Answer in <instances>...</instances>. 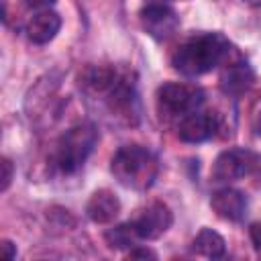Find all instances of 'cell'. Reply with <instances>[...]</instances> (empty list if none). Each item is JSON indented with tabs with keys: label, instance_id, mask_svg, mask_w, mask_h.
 Returning <instances> with one entry per match:
<instances>
[{
	"label": "cell",
	"instance_id": "1",
	"mask_svg": "<svg viewBox=\"0 0 261 261\" xmlns=\"http://www.w3.org/2000/svg\"><path fill=\"white\" fill-rule=\"evenodd\" d=\"M232 45L220 33H200L188 37L171 53V65L175 71L196 77L212 71L228 59Z\"/></svg>",
	"mask_w": 261,
	"mask_h": 261
},
{
	"label": "cell",
	"instance_id": "3",
	"mask_svg": "<svg viewBox=\"0 0 261 261\" xmlns=\"http://www.w3.org/2000/svg\"><path fill=\"white\" fill-rule=\"evenodd\" d=\"M96 143H98V130L92 122H80L67 128L55 143L53 165L65 175L75 173L86 163Z\"/></svg>",
	"mask_w": 261,
	"mask_h": 261
},
{
	"label": "cell",
	"instance_id": "5",
	"mask_svg": "<svg viewBox=\"0 0 261 261\" xmlns=\"http://www.w3.org/2000/svg\"><path fill=\"white\" fill-rule=\"evenodd\" d=\"M259 165V155L245 147L224 149L212 163L210 175L214 181H237L251 175Z\"/></svg>",
	"mask_w": 261,
	"mask_h": 261
},
{
	"label": "cell",
	"instance_id": "6",
	"mask_svg": "<svg viewBox=\"0 0 261 261\" xmlns=\"http://www.w3.org/2000/svg\"><path fill=\"white\" fill-rule=\"evenodd\" d=\"M171 224H173V212L161 200L149 202L130 220V226L141 241H155L163 237L171 228Z\"/></svg>",
	"mask_w": 261,
	"mask_h": 261
},
{
	"label": "cell",
	"instance_id": "2",
	"mask_svg": "<svg viewBox=\"0 0 261 261\" xmlns=\"http://www.w3.org/2000/svg\"><path fill=\"white\" fill-rule=\"evenodd\" d=\"M110 171L120 186L145 192L155 184L159 161L155 153L143 145H124L112 155Z\"/></svg>",
	"mask_w": 261,
	"mask_h": 261
},
{
	"label": "cell",
	"instance_id": "16",
	"mask_svg": "<svg viewBox=\"0 0 261 261\" xmlns=\"http://www.w3.org/2000/svg\"><path fill=\"white\" fill-rule=\"evenodd\" d=\"M249 237H251V243H253L255 251L261 253V220L251 224V228H249Z\"/></svg>",
	"mask_w": 261,
	"mask_h": 261
},
{
	"label": "cell",
	"instance_id": "4",
	"mask_svg": "<svg viewBox=\"0 0 261 261\" xmlns=\"http://www.w3.org/2000/svg\"><path fill=\"white\" fill-rule=\"evenodd\" d=\"M204 102V90L196 84L167 82L157 88V110L161 118L181 120L184 116L198 110Z\"/></svg>",
	"mask_w": 261,
	"mask_h": 261
},
{
	"label": "cell",
	"instance_id": "20",
	"mask_svg": "<svg viewBox=\"0 0 261 261\" xmlns=\"http://www.w3.org/2000/svg\"><path fill=\"white\" fill-rule=\"evenodd\" d=\"M253 128H255V133L261 137V110H259V114L255 116V122H253Z\"/></svg>",
	"mask_w": 261,
	"mask_h": 261
},
{
	"label": "cell",
	"instance_id": "8",
	"mask_svg": "<svg viewBox=\"0 0 261 261\" xmlns=\"http://www.w3.org/2000/svg\"><path fill=\"white\" fill-rule=\"evenodd\" d=\"M220 128V120L214 112H204V110H194L192 114L184 116L177 122V137L184 143H204L216 135Z\"/></svg>",
	"mask_w": 261,
	"mask_h": 261
},
{
	"label": "cell",
	"instance_id": "14",
	"mask_svg": "<svg viewBox=\"0 0 261 261\" xmlns=\"http://www.w3.org/2000/svg\"><path fill=\"white\" fill-rule=\"evenodd\" d=\"M135 241H139V237L135 234L130 222L126 224H118L114 228H110L106 232V243L112 247V249H126L130 245H135Z\"/></svg>",
	"mask_w": 261,
	"mask_h": 261
},
{
	"label": "cell",
	"instance_id": "19",
	"mask_svg": "<svg viewBox=\"0 0 261 261\" xmlns=\"http://www.w3.org/2000/svg\"><path fill=\"white\" fill-rule=\"evenodd\" d=\"M57 0H27V6L29 8H37V10H47L55 4Z\"/></svg>",
	"mask_w": 261,
	"mask_h": 261
},
{
	"label": "cell",
	"instance_id": "11",
	"mask_svg": "<svg viewBox=\"0 0 261 261\" xmlns=\"http://www.w3.org/2000/svg\"><path fill=\"white\" fill-rule=\"evenodd\" d=\"M59 29H61V16L55 10L47 8V10H39L37 14L31 16V20L27 22L24 33H27V37H29L31 43H35V45H47L49 41L55 39V35L59 33Z\"/></svg>",
	"mask_w": 261,
	"mask_h": 261
},
{
	"label": "cell",
	"instance_id": "9",
	"mask_svg": "<svg viewBox=\"0 0 261 261\" xmlns=\"http://www.w3.org/2000/svg\"><path fill=\"white\" fill-rule=\"evenodd\" d=\"M210 208L218 218L228 222H239L247 214V196L234 188H222L212 194Z\"/></svg>",
	"mask_w": 261,
	"mask_h": 261
},
{
	"label": "cell",
	"instance_id": "18",
	"mask_svg": "<svg viewBox=\"0 0 261 261\" xmlns=\"http://www.w3.org/2000/svg\"><path fill=\"white\" fill-rule=\"evenodd\" d=\"M2 251H4V259L6 261H12L16 257V245L12 241H8V239L2 241Z\"/></svg>",
	"mask_w": 261,
	"mask_h": 261
},
{
	"label": "cell",
	"instance_id": "15",
	"mask_svg": "<svg viewBox=\"0 0 261 261\" xmlns=\"http://www.w3.org/2000/svg\"><path fill=\"white\" fill-rule=\"evenodd\" d=\"M10 181H12V161L8 157H2V188L0 190L6 192Z\"/></svg>",
	"mask_w": 261,
	"mask_h": 261
},
{
	"label": "cell",
	"instance_id": "7",
	"mask_svg": "<svg viewBox=\"0 0 261 261\" xmlns=\"http://www.w3.org/2000/svg\"><path fill=\"white\" fill-rule=\"evenodd\" d=\"M139 20L143 31L155 41H165L175 35L179 29L177 12L167 4H147L139 12Z\"/></svg>",
	"mask_w": 261,
	"mask_h": 261
},
{
	"label": "cell",
	"instance_id": "13",
	"mask_svg": "<svg viewBox=\"0 0 261 261\" xmlns=\"http://www.w3.org/2000/svg\"><path fill=\"white\" fill-rule=\"evenodd\" d=\"M192 251L196 255H202V257H208V259H218V257L224 255L226 243H224V239L216 230L202 228L194 237V241H192Z\"/></svg>",
	"mask_w": 261,
	"mask_h": 261
},
{
	"label": "cell",
	"instance_id": "17",
	"mask_svg": "<svg viewBox=\"0 0 261 261\" xmlns=\"http://www.w3.org/2000/svg\"><path fill=\"white\" fill-rule=\"evenodd\" d=\"M157 255L153 251H149L147 247H137L128 253V259H155Z\"/></svg>",
	"mask_w": 261,
	"mask_h": 261
},
{
	"label": "cell",
	"instance_id": "12",
	"mask_svg": "<svg viewBox=\"0 0 261 261\" xmlns=\"http://www.w3.org/2000/svg\"><path fill=\"white\" fill-rule=\"evenodd\" d=\"M253 80H255L253 69L243 59H237V61L226 63V67H224V71L220 75V88L226 94L237 96V94L249 90L251 84H253Z\"/></svg>",
	"mask_w": 261,
	"mask_h": 261
},
{
	"label": "cell",
	"instance_id": "10",
	"mask_svg": "<svg viewBox=\"0 0 261 261\" xmlns=\"http://www.w3.org/2000/svg\"><path fill=\"white\" fill-rule=\"evenodd\" d=\"M120 208L122 206H120L118 196L112 190L102 188L90 196L86 204V214L94 224H110L120 214Z\"/></svg>",
	"mask_w": 261,
	"mask_h": 261
},
{
	"label": "cell",
	"instance_id": "21",
	"mask_svg": "<svg viewBox=\"0 0 261 261\" xmlns=\"http://www.w3.org/2000/svg\"><path fill=\"white\" fill-rule=\"evenodd\" d=\"M245 4H249V6H255V8H261V0H243Z\"/></svg>",
	"mask_w": 261,
	"mask_h": 261
}]
</instances>
